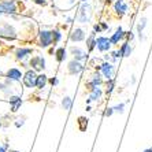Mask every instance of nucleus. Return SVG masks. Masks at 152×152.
<instances>
[{
  "label": "nucleus",
  "mask_w": 152,
  "mask_h": 152,
  "mask_svg": "<svg viewBox=\"0 0 152 152\" xmlns=\"http://www.w3.org/2000/svg\"><path fill=\"white\" fill-rule=\"evenodd\" d=\"M103 73H104V75H106L107 78L111 77V74H113V66L108 63L103 64Z\"/></svg>",
  "instance_id": "12"
},
{
  "label": "nucleus",
  "mask_w": 152,
  "mask_h": 152,
  "mask_svg": "<svg viewBox=\"0 0 152 152\" xmlns=\"http://www.w3.org/2000/svg\"><path fill=\"white\" fill-rule=\"evenodd\" d=\"M99 96H100V91H99V89H93V95L91 96V99H89V100H95L96 97H99Z\"/></svg>",
  "instance_id": "21"
},
{
  "label": "nucleus",
  "mask_w": 152,
  "mask_h": 152,
  "mask_svg": "<svg viewBox=\"0 0 152 152\" xmlns=\"http://www.w3.org/2000/svg\"><path fill=\"white\" fill-rule=\"evenodd\" d=\"M64 55H66V52H64L63 48H60V50H58V52H56V58H58V60H59V62H62V60H63Z\"/></svg>",
  "instance_id": "18"
},
{
  "label": "nucleus",
  "mask_w": 152,
  "mask_h": 152,
  "mask_svg": "<svg viewBox=\"0 0 152 152\" xmlns=\"http://www.w3.org/2000/svg\"><path fill=\"white\" fill-rule=\"evenodd\" d=\"M113 110L114 108H108V111L106 113V115H111V114H113Z\"/></svg>",
  "instance_id": "27"
},
{
  "label": "nucleus",
  "mask_w": 152,
  "mask_h": 152,
  "mask_svg": "<svg viewBox=\"0 0 152 152\" xmlns=\"http://www.w3.org/2000/svg\"><path fill=\"white\" fill-rule=\"evenodd\" d=\"M71 52L77 56V59H82V58H85V53L82 52L81 50H78V48H73V50H71Z\"/></svg>",
  "instance_id": "16"
},
{
  "label": "nucleus",
  "mask_w": 152,
  "mask_h": 152,
  "mask_svg": "<svg viewBox=\"0 0 152 152\" xmlns=\"http://www.w3.org/2000/svg\"><path fill=\"white\" fill-rule=\"evenodd\" d=\"M144 152H152V149H145Z\"/></svg>",
  "instance_id": "28"
},
{
  "label": "nucleus",
  "mask_w": 152,
  "mask_h": 152,
  "mask_svg": "<svg viewBox=\"0 0 152 152\" xmlns=\"http://www.w3.org/2000/svg\"><path fill=\"white\" fill-rule=\"evenodd\" d=\"M8 78H12V80H18V78H21V71L17 70V69H11L10 71L7 73Z\"/></svg>",
  "instance_id": "10"
},
{
  "label": "nucleus",
  "mask_w": 152,
  "mask_h": 152,
  "mask_svg": "<svg viewBox=\"0 0 152 152\" xmlns=\"http://www.w3.org/2000/svg\"><path fill=\"white\" fill-rule=\"evenodd\" d=\"M51 34H52V39H55V41H58V40L60 39V34L58 32H52Z\"/></svg>",
  "instance_id": "23"
},
{
  "label": "nucleus",
  "mask_w": 152,
  "mask_h": 152,
  "mask_svg": "<svg viewBox=\"0 0 152 152\" xmlns=\"http://www.w3.org/2000/svg\"><path fill=\"white\" fill-rule=\"evenodd\" d=\"M88 42H89V50H92L93 48V45H95V42H93V36L91 37V39L88 40Z\"/></svg>",
  "instance_id": "25"
},
{
  "label": "nucleus",
  "mask_w": 152,
  "mask_h": 152,
  "mask_svg": "<svg viewBox=\"0 0 152 152\" xmlns=\"http://www.w3.org/2000/svg\"><path fill=\"white\" fill-rule=\"evenodd\" d=\"M129 53H130V48H129V45H127V44H125L124 48H122V51H121V53H119V56H121V55H125V56H127Z\"/></svg>",
  "instance_id": "19"
},
{
  "label": "nucleus",
  "mask_w": 152,
  "mask_h": 152,
  "mask_svg": "<svg viewBox=\"0 0 152 152\" xmlns=\"http://www.w3.org/2000/svg\"><path fill=\"white\" fill-rule=\"evenodd\" d=\"M45 84H47V77L44 74L42 75H39L37 77V82H36V85L39 86V88H44L45 86Z\"/></svg>",
  "instance_id": "14"
},
{
  "label": "nucleus",
  "mask_w": 152,
  "mask_h": 152,
  "mask_svg": "<svg viewBox=\"0 0 152 152\" xmlns=\"http://www.w3.org/2000/svg\"><path fill=\"white\" fill-rule=\"evenodd\" d=\"M0 34L4 36V37H8V39H14L15 37V30L11 28L10 25H1L0 26Z\"/></svg>",
  "instance_id": "2"
},
{
  "label": "nucleus",
  "mask_w": 152,
  "mask_h": 152,
  "mask_svg": "<svg viewBox=\"0 0 152 152\" xmlns=\"http://www.w3.org/2000/svg\"><path fill=\"white\" fill-rule=\"evenodd\" d=\"M10 103H12V107H11V110L12 111H17L18 110V107L21 106V99L19 97H11L10 99Z\"/></svg>",
  "instance_id": "11"
},
{
  "label": "nucleus",
  "mask_w": 152,
  "mask_h": 152,
  "mask_svg": "<svg viewBox=\"0 0 152 152\" xmlns=\"http://www.w3.org/2000/svg\"><path fill=\"white\" fill-rule=\"evenodd\" d=\"M96 44H97V48L100 51H107L111 45V41L108 39H106V37H100V39H97Z\"/></svg>",
  "instance_id": "4"
},
{
  "label": "nucleus",
  "mask_w": 152,
  "mask_h": 152,
  "mask_svg": "<svg viewBox=\"0 0 152 152\" xmlns=\"http://www.w3.org/2000/svg\"><path fill=\"white\" fill-rule=\"evenodd\" d=\"M122 108H124V104H121V106L115 107V110H117V111H122Z\"/></svg>",
  "instance_id": "26"
},
{
  "label": "nucleus",
  "mask_w": 152,
  "mask_h": 152,
  "mask_svg": "<svg viewBox=\"0 0 152 152\" xmlns=\"http://www.w3.org/2000/svg\"><path fill=\"white\" fill-rule=\"evenodd\" d=\"M80 127H81V130H85V122H86V119L85 118H80Z\"/></svg>",
  "instance_id": "22"
},
{
  "label": "nucleus",
  "mask_w": 152,
  "mask_h": 152,
  "mask_svg": "<svg viewBox=\"0 0 152 152\" xmlns=\"http://www.w3.org/2000/svg\"><path fill=\"white\" fill-rule=\"evenodd\" d=\"M23 82H25V85L28 86V88H32V86H34L36 82H37V75H36L34 71H28L25 74V77H23Z\"/></svg>",
  "instance_id": "1"
},
{
  "label": "nucleus",
  "mask_w": 152,
  "mask_h": 152,
  "mask_svg": "<svg viewBox=\"0 0 152 152\" xmlns=\"http://www.w3.org/2000/svg\"><path fill=\"white\" fill-rule=\"evenodd\" d=\"M86 11H89V7L86 6V4H84L81 7V11H80V17H78V19H80V22H85L86 19H88V12Z\"/></svg>",
  "instance_id": "7"
},
{
  "label": "nucleus",
  "mask_w": 152,
  "mask_h": 152,
  "mask_svg": "<svg viewBox=\"0 0 152 152\" xmlns=\"http://www.w3.org/2000/svg\"><path fill=\"white\" fill-rule=\"evenodd\" d=\"M28 53H30V50H19L17 52V56L21 59V58H25Z\"/></svg>",
  "instance_id": "17"
},
{
  "label": "nucleus",
  "mask_w": 152,
  "mask_h": 152,
  "mask_svg": "<svg viewBox=\"0 0 152 152\" xmlns=\"http://www.w3.org/2000/svg\"><path fill=\"white\" fill-rule=\"evenodd\" d=\"M62 104H63V107H64V108H66V110H69V108H70V107H71V99H69V97H66V99L63 100V103H62Z\"/></svg>",
  "instance_id": "20"
},
{
  "label": "nucleus",
  "mask_w": 152,
  "mask_h": 152,
  "mask_svg": "<svg viewBox=\"0 0 152 152\" xmlns=\"http://www.w3.org/2000/svg\"><path fill=\"white\" fill-rule=\"evenodd\" d=\"M40 41H41V44H40L41 47H48L51 44V41H52V34L50 32H41Z\"/></svg>",
  "instance_id": "3"
},
{
  "label": "nucleus",
  "mask_w": 152,
  "mask_h": 152,
  "mask_svg": "<svg viewBox=\"0 0 152 152\" xmlns=\"http://www.w3.org/2000/svg\"><path fill=\"white\" fill-rule=\"evenodd\" d=\"M14 11H15L14 3H10V1H4V3L0 4V12H14Z\"/></svg>",
  "instance_id": "5"
},
{
  "label": "nucleus",
  "mask_w": 152,
  "mask_h": 152,
  "mask_svg": "<svg viewBox=\"0 0 152 152\" xmlns=\"http://www.w3.org/2000/svg\"><path fill=\"white\" fill-rule=\"evenodd\" d=\"M0 152H4V148H1V147H0Z\"/></svg>",
  "instance_id": "29"
},
{
  "label": "nucleus",
  "mask_w": 152,
  "mask_h": 152,
  "mask_svg": "<svg viewBox=\"0 0 152 152\" xmlns=\"http://www.w3.org/2000/svg\"><path fill=\"white\" fill-rule=\"evenodd\" d=\"M32 66L36 69V70H41V69L44 67V59H42V58H33Z\"/></svg>",
  "instance_id": "6"
},
{
  "label": "nucleus",
  "mask_w": 152,
  "mask_h": 152,
  "mask_svg": "<svg viewBox=\"0 0 152 152\" xmlns=\"http://www.w3.org/2000/svg\"><path fill=\"white\" fill-rule=\"evenodd\" d=\"M69 70H70V73H80V71L82 70V66L78 62H71L70 64H69Z\"/></svg>",
  "instance_id": "9"
},
{
  "label": "nucleus",
  "mask_w": 152,
  "mask_h": 152,
  "mask_svg": "<svg viewBox=\"0 0 152 152\" xmlns=\"http://www.w3.org/2000/svg\"><path fill=\"white\" fill-rule=\"evenodd\" d=\"M121 37H122V29L119 28V29H118V30H117V33H115V34H114L113 37H111V40H110V41H111V42H117L118 40L121 39Z\"/></svg>",
  "instance_id": "15"
},
{
  "label": "nucleus",
  "mask_w": 152,
  "mask_h": 152,
  "mask_svg": "<svg viewBox=\"0 0 152 152\" xmlns=\"http://www.w3.org/2000/svg\"><path fill=\"white\" fill-rule=\"evenodd\" d=\"M84 39V32H82L81 29H75L73 34H71V40L73 41H81Z\"/></svg>",
  "instance_id": "8"
},
{
  "label": "nucleus",
  "mask_w": 152,
  "mask_h": 152,
  "mask_svg": "<svg viewBox=\"0 0 152 152\" xmlns=\"http://www.w3.org/2000/svg\"><path fill=\"white\" fill-rule=\"evenodd\" d=\"M115 10H117L119 14H124L125 11H126V4H125L122 0H119V1L115 4Z\"/></svg>",
  "instance_id": "13"
},
{
  "label": "nucleus",
  "mask_w": 152,
  "mask_h": 152,
  "mask_svg": "<svg viewBox=\"0 0 152 152\" xmlns=\"http://www.w3.org/2000/svg\"><path fill=\"white\" fill-rule=\"evenodd\" d=\"M107 86H108V88H107V91H108V92H111V91H113V86H114V81H113V80H110V82L107 84Z\"/></svg>",
  "instance_id": "24"
}]
</instances>
